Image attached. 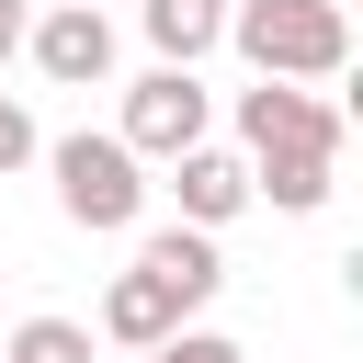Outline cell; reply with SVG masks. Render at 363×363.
Masks as SVG:
<instances>
[{
	"label": "cell",
	"mask_w": 363,
	"mask_h": 363,
	"mask_svg": "<svg viewBox=\"0 0 363 363\" xmlns=\"http://www.w3.org/2000/svg\"><path fill=\"white\" fill-rule=\"evenodd\" d=\"M23 23H34V11H23V0H0V68L23 57Z\"/></svg>",
	"instance_id": "14"
},
{
	"label": "cell",
	"mask_w": 363,
	"mask_h": 363,
	"mask_svg": "<svg viewBox=\"0 0 363 363\" xmlns=\"http://www.w3.org/2000/svg\"><path fill=\"white\" fill-rule=\"evenodd\" d=\"M0 363H91V329H79V318H23V329L0 340Z\"/></svg>",
	"instance_id": "11"
},
{
	"label": "cell",
	"mask_w": 363,
	"mask_h": 363,
	"mask_svg": "<svg viewBox=\"0 0 363 363\" xmlns=\"http://www.w3.org/2000/svg\"><path fill=\"white\" fill-rule=\"evenodd\" d=\"M23 45H34V68H45L57 91L113 79V23H102V0H57L45 23H23Z\"/></svg>",
	"instance_id": "4"
},
{
	"label": "cell",
	"mask_w": 363,
	"mask_h": 363,
	"mask_svg": "<svg viewBox=\"0 0 363 363\" xmlns=\"http://www.w3.org/2000/svg\"><path fill=\"white\" fill-rule=\"evenodd\" d=\"M136 272H159L182 318H193V306H204V295L227 284V261H216V227H193V216H182V227H159V238L136 250Z\"/></svg>",
	"instance_id": "7"
},
{
	"label": "cell",
	"mask_w": 363,
	"mask_h": 363,
	"mask_svg": "<svg viewBox=\"0 0 363 363\" xmlns=\"http://www.w3.org/2000/svg\"><path fill=\"white\" fill-rule=\"evenodd\" d=\"M238 147L261 159V147H340V113L306 91V79H261V91H238Z\"/></svg>",
	"instance_id": "5"
},
{
	"label": "cell",
	"mask_w": 363,
	"mask_h": 363,
	"mask_svg": "<svg viewBox=\"0 0 363 363\" xmlns=\"http://www.w3.org/2000/svg\"><path fill=\"white\" fill-rule=\"evenodd\" d=\"M170 193H182V216H193V227H227V216L250 204V159L193 136V147H170Z\"/></svg>",
	"instance_id": "6"
},
{
	"label": "cell",
	"mask_w": 363,
	"mask_h": 363,
	"mask_svg": "<svg viewBox=\"0 0 363 363\" xmlns=\"http://www.w3.org/2000/svg\"><path fill=\"white\" fill-rule=\"evenodd\" d=\"M227 45L261 79H340L352 68V11L340 0H238L227 11Z\"/></svg>",
	"instance_id": "1"
},
{
	"label": "cell",
	"mask_w": 363,
	"mask_h": 363,
	"mask_svg": "<svg viewBox=\"0 0 363 363\" xmlns=\"http://www.w3.org/2000/svg\"><path fill=\"white\" fill-rule=\"evenodd\" d=\"M204 125H216V91H204L193 68H170V57H159V68L125 91V125H113V136H125L136 159H170V147H193Z\"/></svg>",
	"instance_id": "3"
},
{
	"label": "cell",
	"mask_w": 363,
	"mask_h": 363,
	"mask_svg": "<svg viewBox=\"0 0 363 363\" xmlns=\"http://www.w3.org/2000/svg\"><path fill=\"white\" fill-rule=\"evenodd\" d=\"M57 216L68 227H91V238H125L136 216H147V159L125 147V136H57Z\"/></svg>",
	"instance_id": "2"
},
{
	"label": "cell",
	"mask_w": 363,
	"mask_h": 363,
	"mask_svg": "<svg viewBox=\"0 0 363 363\" xmlns=\"http://www.w3.org/2000/svg\"><path fill=\"white\" fill-rule=\"evenodd\" d=\"M23 159H34V113H23V102H0V182H11Z\"/></svg>",
	"instance_id": "13"
},
{
	"label": "cell",
	"mask_w": 363,
	"mask_h": 363,
	"mask_svg": "<svg viewBox=\"0 0 363 363\" xmlns=\"http://www.w3.org/2000/svg\"><path fill=\"white\" fill-rule=\"evenodd\" d=\"M329 182H340V147H261L250 159V193H272L284 216H318Z\"/></svg>",
	"instance_id": "8"
},
{
	"label": "cell",
	"mask_w": 363,
	"mask_h": 363,
	"mask_svg": "<svg viewBox=\"0 0 363 363\" xmlns=\"http://www.w3.org/2000/svg\"><path fill=\"white\" fill-rule=\"evenodd\" d=\"M147 363H250V352H238L227 329H159V340H147Z\"/></svg>",
	"instance_id": "12"
},
{
	"label": "cell",
	"mask_w": 363,
	"mask_h": 363,
	"mask_svg": "<svg viewBox=\"0 0 363 363\" xmlns=\"http://www.w3.org/2000/svg\"><path fill=\"white\" fill-rule=\"evenodd\" d=\"M136 23H147V45L170 68H193L204 45H227V0H136Z\"/></svg>",
	"instance_id": "9"
},
{
	"label": "cell",
	"mask_w": 363,
	"mask_h": 363,
	"mask_svg": "<svg viewBox=\"0 0 363 363\" xmlns=\"http://www.w3.org/2000/svg\"><path fill=\"white\" fill-rule=\"evenodd\" d=\"M102 329H113L125 352H147L159 329H182V306H170V284H159V272H113V295H102Z\"/></svg>",
	"instance_id": "10"
}]
</instances>
